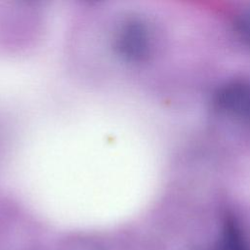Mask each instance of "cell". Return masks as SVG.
I'll return each instance as SVG.
<instances>
[{"label":"cell","instance_id":"7a4b0ae2","mask_svg":"<svg viewBox=\"0 0 250 250\" xmlns=\"http://www.w3.org/2000/svg\"><path fill=\"white\" fill-rule=\"evenodd\" d=\"M233 24L239 38L250 46V5L238 11Z\"/></svg>","mask_w":250,"mask_h":250},{"label":"cell","instance_id":"6da1fadb","mask_svg":"<svg viewBox=\"0 0 250 250\" xmlns=\"http://www.w3.org/2000/svg\"><path fill=\"white\" fill-rule=\"evenodd\" d=\"M215 104L224 113L250 122V82L232 81L225 84L216 92Z\"/></svg>","mask_w":250,"mask_h":250}]
</instances>
